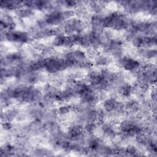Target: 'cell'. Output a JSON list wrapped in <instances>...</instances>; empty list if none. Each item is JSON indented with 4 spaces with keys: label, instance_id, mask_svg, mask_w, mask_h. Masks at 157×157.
<instances>
[{
    "label": "cell",
    "instance_id": "obj_1",
    "mask_svg": "<svg viewBox=\"0 0 157 157\" xmlns=\"http://www.w3.org/2000/svg\"><path fill=\"white\" fill-rule=\"evenodd\" d=\"M5 37L9 41L19 43H25L29 40L28 35L22 31H9L6 33Z\"/></svg>",
    "mask_w": 157,
    "mask_h": 157
},
{
    "label": "cell",
    "instance_id": "obj_2",
    "mask_svg": "<svg viewBox=\"0 0 157 157\" xmlns=\"http://www.w3.org/2000/svg\"><path fill=\"white\" fill-rule=\"evenodd\" d=\"M119 63L125 69L128 71H133L137 69L140 63L137 60L133 59L129 57H123L120 59Z\"/></svg>",
    "mask_w": 157,
    "mask_h": 157
},
{
    "label": "cell",
    "instance_id": "obj_3",
    "mask_svg": "<svg viewBox=\"0 0 157 157\" xmlns=\"http://www.w3.org/2000/svg\"><path fill=\"white\" fill-rule=\"evenodd\" d=\"M62 20H63V19L62 17L61 12L55 11L48 15L45 19V22L50 25H55L60 23Z\"/></svg>",
    "mask_w": 157,
    "mask_h": 157
},
{
    "label": "cell",
    "instance_id": "obj_4",
    "mask_svg": "<svg viewBox=\"0 0 157 157\" xmlns=\"http://www.w3.org/2000/svg\"><path fill=\"white\" fill-rule=\"evenodd\" d=\"M117 104L118 102L114 98H110L104 102L103 106L107 112H111L116 109Z\"/></svg>",
    "mask_w": 157,
    "mask_h": 157
},
{
    "label": "cell",
    "instance_id": "obj_5",
    "mask_svg": "<svg viewBox=\"0 0 157 157\" xmlns=\"http://www.w3.org/2000/svg\"><path fill=\"white\" fill-rule=\"evenodd\" d=\"M132 91V87L128 84H123L119 88V93L124 97H129Z\"/></svg>",
    "mask_w": 157,
    "mask_h": 157
},
{
    "label": "cell",
    "instance_id": "obj_6",
    "mask_svg": "<svg viewBox=\"0 0 157 157\" xmlns=\"http://www.w3.org/2000/svg\"><path fill=\"white\" fill-rule=\"evenodd\" d=\"M65 36L61 35V34H58L55 38L54 39L53 41V44L55 46H62L64 45V42H65Z\"/></svg>",
    "mask_w": 157,
    "mask_h": 157
},
{
    "label": "cell",
    "instance_id": "obj_7",
    "mask_svg": "<svg viewBox=\"0 0 157 157\" xmlns=\"http://www.w3.org/2000/svg\"><path fill=\"white\" fill-rule=\"evenodd\" d=\"M32 14H33V11L32 9H31L29 8L20 9L18 12V15H19V17L22 18L29 17Z\"/></svg>",
    "mask_w": 157,
    "mask_h": 157
},
{
    "label": "cell",
    "instance_id": "obj_8",
    "mask_svg": "<svg viewBox=\"0 0 157 157\" xmlns=\"http://www.w3.org/2000/svg\"><path fill=\"white\" fill-rule=\"evenodd\" d=\"M96 64L98 66H103L107 65L109 63V59L103 55L98 56L95 59Z\"/></svg>",
    "mask_w": 157,
    "mask_h": 157
},
{
    "label": "cell",
    "instance_id": "obj_9",
    "mask_svg": "<svg viewBox=\"0 0 157 157\" xmlns=\"http://www.w3.org/2000/svg\"><path fill=\"white\" fill-rule=\"evenodd\" d=\"M80 45H81L84 48H88L91 45V40L89 35H84L81 36Z\"/></svg>",
    "mask_w": 157,
    "mask_h": 157
},
{
    "label": "cell",
    "instance_id": "obj_10",
    "mask_svg": "<svg viewBox=\"0 0 157 157\" xmlns=\"http://www.w3.org/2000/svg\"><path fill=\"white\" fill-rule=\"evenodd\" d=\"M71 107L68 106H61L58 109V112L61 115H65L68 113H69L71 111Z\"/></svg>",
    "mask_w": 157,
    "mask_h": 157
},
{
    "label": "cell",
    "instance_id": "obj_11",
    "mask_svg": "<svg viewBox=\"0 0 157 157\" xmlns=\"http://www.w3.org/2000/svg\"><path fill=\"white\" fill-rule=\"evenodd\" d=\"M96 128V125L93 122H88L85 126V130L87 132L92 133Z\"/></svg>",
    "mask_w": 157,
    "mask_h": 157
},
{
    "label": "cell",
    "instance_id": "obj_12",
    "mask_svg": "<svg viewBox=\"0 0 157 157\" xmlns=\"http://www.w3.org/2000/svg\"><path fill=\"white\" fill-rule=\"evenodd\" d=\"M125 152L126 153L132 155H134L136 153H137V150L136 149L135 147L133 146H129L128 147H127V149L125 150Z\"/></svg>",
    "mask_w": 157,
    "mask_h": 157
},
{
    "label": "cell",
    "instance_id": "obj_13",
    "mask_svg": "<svg viewBox=\"0 0 157 157\" xmlns=\"http://www.w3.org/2000/svg\"><path fill=\"white\" fill-rule=\"evenodd\" d=\"M3 128L5 130H9L11 128V125L10 123H5L3 124Z\"/></svg>",
    "mask_w": 157,
    "mask_h": 157
}]
</instances>
